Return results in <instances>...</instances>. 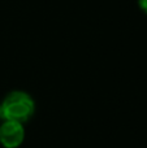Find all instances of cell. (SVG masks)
I'll list each match as a JSON object with an SVG mask.
<instances>
[{
    "instance_id": "6da1fadb",
    "label": "cell",
    "mask_w": 147,
    "mask_h": 148,
    "mask_svg": "<svg viewBox=\"0 0 147 148\" xmlns=\"http://www.w3.org/2000/svg\"><path fill=\"white\" fill-rule=\"evenodd\" d=\"M4 120L27 122L35 113V101L29 92L22 90H13L8 92L0 103Z\"/></svg>"
},
{
    "instance_id": "7a4b0ae2",
    "label": "cell",
    "mask_w": 147,
    "mask_h": 148,
    "mask_svg": "<svg viewBox=\"0 0 147 148\" xmlns=\"http://www.w3.org/2000/svg\"><path fill=\"white\" fill-rule=\"evenodd\" d=\"M26 136L23 123L4 120L0 123V146L4 148H18Z\"/></svg>"
},
{
    "instance_id": "277c9868",
    "label": "cell",
    "mask_w": 147,
    "mask_h": 148,
    "mask_svg": "<svg viewBox=\"0 0 147 148\" xmlns=\"http://www.w3.org/2000/svg\"><path fill=\"white\" fill-rule=\"evenodd\" d=\"M4 121V116H3V112H1V107H0V123Z\"/></svg>"
},
{
    "instance_id": "3957f363",
    "label": "cell",
    "mask_w": 147,
    "mask_h": 148,
    "mask_svg": "<svg viewBox=\"0 0 147 148\" xmlns=\"http://www.w3.org/2000/svg\"><path fill=\"white\" fill-rule=\"evenodd\" d=\"M138 7L145 14H147V0H138Z\"/></svg>"
}]
</instances>
